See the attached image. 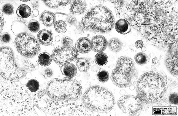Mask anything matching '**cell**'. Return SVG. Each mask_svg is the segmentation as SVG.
<instances>
[{"mask_svg":"<svg viewBox=\"0 0 178 116\" xmlns=\"http://www.w3.org/2000/svg\"><path fill=\"white\" fill-rule=\"evenodd\" d=\"M82 100L88 109L101 113L110 111L115 103L112 93L106 88L98 85L89 87L84 93Z\"/></svg>","mask_w":178,"mask_h":116,"instance_id":"5","label":"cell"},{"mask_svg":"<svg viewBox=\"0 0 178 116\" xmlns=\"http://www.w3.org/2000/svg\"><path fill=\"white\" fill-rule=\"evenodd\" d=\"M91 42L92 49L96 52L104 51L108 45V42L106 39L101 35H97L93 36Z\"/></svg>","mask_w":178,"mask_h":116,"instance_id":"13","label":"cell"},{"mask_svg":"<svg viewBox=\"0 0 178 116\" xmlns=\"http://www.w3.org/2000/svg\"><path fill=\"white\" fill-rule=\"evenodd\" d=\"M80 83L71 78L54 79L47 84L46 93L48 97L56 101L75 100L81 96Z\"/></svg>","mask_w":178,"mask_h":116,"instance_id":"6","label":"cell"},{"mask_svg":"<svg viewBox=\"0 0 178 116\" xmlns=\"http://www.w3.org/2000/svg\"><path fill=\"white\" fill-rule=\"evenodd\" d=\"M55 14L52 12L47 10L43 12L39 17L40 22L47 26H50L55 23Z\"/></svg>","mask_w":178,"mask_h":116,"instance_id":"18","label":"cell"},{"mask_svg":"<svg viewBox=\"0 0 178 116\" xmlns=\"http://www.w3.org/2000/svg\"><path fill=\"white\" fill-rule=\"evenodd\" d=\"M114 24V18L111 11L101 5L90 9L81 21L82 26L85 30L102 33L111 31Z\"/></svg>","mask_w":178,"mask_h":116,"instance_id":"4","label":"cell"},{"mask_svg":"<svg viewBox=\"0 0 178 116\" xmlns=\"http://www.w3.org/2000/svg\"><path fill=\"white\" fill-rule=\"evenodd\" d=\"M15 44L18 52L22 55L28 58L34 57L40 50L36 39L26 33L18 34L15 39Z\"/></svg>","mask_w":178,"mask_h":116,"instance_id":"9","label":"cell"},{"mask_svg":"<svg viewBox=\"0 0 178 116\" xmlns=\"http://www.w3.org/2000/svg\"><path fill=\"white\" fill-rule=\"evenodd\" d=\"M142 102L137 97L127 95L120 97L117 105L124 113L131 116H138L140 114L142 107Z\"/></svg>","mask_w":178,"mask_h":116,"instance_id":"10","label":"cell"},{"mask_svg":"<svg viewBox=\"0 0 178 116\" xmlns=\"http://www.w3.org/2000/svg\"><path fill=\"white\" fill-rule=\"evenodd\" d=\"M31 10L30 7L25 4H22L19 6L16 10L17 15L20 17L26 18L31 15Z\"/></svg>","mask_w":178,"mask_h":116,"instance_id":"22","label":"cell"},{"mask_svg":"<svg viewBox=\"0 0 178 116\" xmlns=\"http://www.w3.org/2000/svg\"><path fill=\"white\" fill-rule=\"evenodd\" d=\"M136 75L133 60L129 57L123 56L117 60L115 67L112 72L111 79L115 85L124 88L131 85Z\"/></svg>","mask_w":178,"mask_h":116,"instance_id":"7","label":"cell"},{"mask_svg":"<svg viewBox=\"0 0 178 116\" xmlns=\"http://www.w3.org/2000/svg\"><path fill=\"white\" fill-rule=\"evenodd\" d=\"M125 11L134 28L153 45L164 47L174 44L178 34L177 12L171 1H137Z\"/></svg>","mask_w":178,"mask_h":116,"instance_id":"1","label":"cell"},{"mask_svg":"<svg viewBox=\"0 0 178 116\" xmlns=\"http://www.w3.org/2000/svg\"><path fill=\"white\" fill-rule=\"evenodd\" d=\"M2 10L4 13L8 15H11L13 12V7L9 4H4L2 7Z\"/></svg>","mask_w":178,"mask_h":116,"instance_id":"31","label":"cell"},{"mask_svg":"<svg viewBox=\"0 0 178 116\" xmlns=\"http://www.w3.org/2000/svg\"><path fill=\"white\" fill-rule=\"evenodd\" d=\"M76 64L78 70L82 72H86L88 71L90 66L89 60L84 57L78 58L76 61Z\"/></svg>","mask_w":178,"mask_h":116,"instance_id":"20","label":"cell"},{"mask_svg":"<svg viewBox=\"0 0 178 116\" xmlns=\"http://www.w3.org/2000/svg\"><path fill=\"white\" fill-rule=\"evenodd\" d=\"M170 102L173 104H178V94L176 93H174L170 95L169 97Z\"/></svg>","mask_w":178,"mask_h":116,"instance_id":"33","label":"cell"},{"mask_svg":"<svg viewBox=\"0 0 178 116\" xmlns=\"http://www.w3.org/2000/svg\"><path fill=\"white\" fill-rule=\"evenodd\" d=\"M37 37L39 42L42 45H49L53 42V35L50 31L45 29L40 30L38 33Z\"/></svg>","mask_w":178,"mask_h":116,"instance_id":"16","label":"cell"},{"mask_svg":"<svg viewBox=\"0 0 178 116\" xmlns=\"http://www.w3.org/2000/svg\"><path fill=\"white\" fill-rule=\"evenodd\" d=\"M52 58L50 54L45 52L42 53L39 55L38 60L40 65L46 66L49 65L51 63Z\"/></svg>","mask_w":178,"mask_h":116,"instance_id":"23","label":"cell"},{"mask_svg":"<svg viewBox=\"0 0 178 116\" xmlns=\"http://www.w3.org/2000/svg\"><path fill=\"white\" fill-rule=\"evenodd\" d=\"M61 70L63 75L70 78L74 77L77 71L76 66L70 62L63 64L61 67Z\"/></svg>","mask_w":178,"mask_h":116,"instance_id":"19","label":"cell"},{"mask_svg":"<svg viewBox=\"0 0 178 116\" xmlns=\"http://www.w3.org/2000/svg\"><path fill=\"white\" fill-rule=\"evenodd\" d=\"M109 48L112 51L117 53L121 49L123 43L118 38L113 37L109 39L108 42Z\"/></svg>","mask_w":178,"mask_h":116,"instance_id":"21","label":"cell"},{"mask_svg":"<svg viewBox=\"0 0 178 116\" xmlns=\"http://www.w3.org/2000/svg\"><path fill=\"white\" fill-rule=\"evenodd\" d=\"M40 24L36 20L33 19L29 23L28 27L32 32L36 33L38 32L40 29Z\"/></svg>","mask_w":178,"mask_h":116,"instance_id":"30","label":"cell"},{"mask_svg":"<svg viewBox=\"0 0 178 116\" xmlns=\"http://www.w3.org/2000/svg\"><path fill=\"white\" fill-rule=\"evenodd\" d=\"M66 20L69 24L73 25H76L77 23L76 18L71 15L68 16L66 18Z\"/></svg>","mask_w":178,"mask_h":116,"instance_id":"35","label":"cell"},{"mask_svg":"<svg viewBox=\"0 0 178 116\" xmlns=\"http://www.w3.org/2000/svg\"><path fill=\"white\" fill-rule=\"evenodd\" d=\"M44 74L47 77H50L53 76V72L51 69L47 68L45 70Z\"/></svg>","mask_w":178,"mask_h":116,"instance_id":"36","label":"cell"},{"mask_svg":"<svg viewBox=\"0 0 178 116\" xmlns=\"http://www.w3.org/2000/svg\"><path fill=\"white\" fill-rule=\"evenodd\" d=\"M0 39L3 43H7L9 42L10 40L9 34L8 33H3L1 34Z\"/></svg>","mask_w":178,"mask_h":116,"instance_id":"32","label":"cell"},{"mask_svg":"<svg viewBox=\"0 0 178 116\" xmlns=\"http://www.w3.org/2000/svg\"><path fill=\"white\" fill-rule=\"evenodd\" d=\"M0 74L4 78L13 81L20 80L26 74L24 69L16 64L13 51L9 47L0 48Z\"/></svg>","mask_w":178,"mask_h":116,"instance_id":"8","label":"cell"},{"mask_svg":"<svg viewBox=\"0 0 178 116\" xmlns=\"http://www.w3.org/2000/svg\"><path fill=\"white\" fill-rule=\"evenodd\" d=\"M54 61L59 65L73 62L78 58L77 50L72 46L58 47L55 48L52 54Z\"/></svg>","mask_w":178,"mask_h":116,"instance_id":"11","label":"cell"},{"mask_svg":"<svg viewBox=\"0 0 178 116\" xmlns=\"http://www.w3.org/2000/svg\"><path fill=\"white\" fill-rule=\"evenodd\" d=\"M76 49L81 53H85L89 52L92 49L91 41L86 37L79 38L75 44Z\"/></svg>","mask_w":178,"mask_h":116,"instance_id":"14","label":"cell"},{"mask_svg":"<svg viewBox=\"0 0 178 116\" xmlns=\"http://www.w3.org/2000/svg\"><path fill=\"white\" fill-rule=\"evenodd\" d=\"M167 89L165 77L154 71L142 74L136 86L137 96L142 103L147 104L157 103L163 100L166 95Z\"/></svg>","mask_w":178,"mask_h":116,"instance_id":"3","label":"cell"},{"mask_svg":"<svg viewBox=\"0 0 178 116\" xmlns=\"http://www.w3.org/2000/svg\"><path fill=\"white\" fill-rule=\"evenodd\" d=\"M165 63L170 73L174 77L178 76L177 47L169 48L166 57Z\"/></svg>","mask_w":178,"mask_h":116,"instance_id":"12","label":"cell"},{"mask_svg":"<svg viewBox=\"0 0 178 116\" xmlns=\"http://www.w3.org/2000/svg\"><path fill=\"white\" fill-rule=\"evenodd\" d=\"M21 1H29L30 0H20Z\"/></svg>","mask_w":178,"mask_h":116,"instance_id":"38","label":"cell"},{"mask_svg":"<svg viewBox=\"0 0 178 116\" xmlns=\"http://www.w3.org/2000/svg\"><path fill=\"white\" fill-rule=\"evenodd\" d=\"M108 58L107 55L102 52H99L95 56V61L99 66L105 65L108 61Z\"/></svg>","mask_w":178,"mask_h":116,"instance_id":"25","label":"cell"},{"mask_svg":"<svg viewBox=\"0 0 178 116\" xmlns=\"http://www.w3.org/2000/svg\"><path fill=\"white\" fill-rule=\"evenodd\" d=\"M87 8L85 1L74 0L71 3L70 11L72 14H82L86 12Z\"/></svg>","mask_w":178,"mask_h":116,"instance_id":"15","label":"cell"},{"mask_svg":"<svg viewBox=\"0 0 178 116\" xmlns=\"http://www.w3.org/2000/svg\"><path fill=\"white\" fill-rule=\"evenodd\" d=\"M115 28L119 33L126 34L130 33L131 30L130 23L126 20L121 19L118 20L115 24Z\"/></svg>","mask_w":178,"mask_h":116,"instance_id":"17","label":"cell"},{"mask_svg":"<svg viewBox=\"0 0 178 116\" xmlns=\"http://www.w3.org/2000/svg\"><path fill=\"white\" fill-rule=\"evenodd\" d=\"M71 0H44L45 4L48 7L56 8L59 6H64L69 4Z\"/></svg>","mask_w":178,"mask_h":116,"instance_id":"24","label":"cell"},{"mask_svg":"<svg viewBox=\"0 0 178 116\" xmlns=\"http://www.w3.org/2000/svg\"><path fill=\"white\" fill-rule=\"evenodd\" d=\"M134 60L138 64L143 65L147 63V56L145 53L139 52L135 55Z\"/></svg>","mask_w":178,"mask_h":116,"instance_id":"27","label":"cell"},{"mask_svg":"<svg viewBox=\"0 0 178 116\" xmlns=\"http://www.w3.org/2000/svg\"><path fill=\"white\" fill-rule=\"evenodd\" d=\"M54 28L58 32L61 33H64L67 29L66 24L62 20L56 22L54 24Z\"/></svg>","mask_w":178,"mask_h":116,"instance_id":"28","label":"cell"},{"mask_svg":"<svg viewBox=\"0 0 178 116\" xmlns=\"http://www.w3.org/2000/svg\"><path fill=\"white\" fill-rule=\"evenodd\" d=\"M0 116L37 115L34 107L40 98L18 81L0 78Z\"/></svg>","mask_w":178,"mask_h":116,"instance_id":"2","label":"cell"},{"mask_svg":"<svg viewBox=\"0 0 178 116\" xmlns=\"http://www.w3.org/2000/svg\"><path fill=\"white\" fill-rule=\"evenodd\" d=\"M143 42L141 40H137L135 43V46L137 48H142L143 47Z\"/></svg>","mask_w":178,"mask_h":116,"instance_id":"37","label":"cell"},{"mask_svg":"<svg viewBox=\"0 0 178 116\" xmlns=\"http://www.w3.org/2000/svg\"><path fill=\"white\" fill-rule=\"evenodd\" d=\"M98 80L101 82H105L107 81L109 79V73L104 70L100 71L97 75Z\"/></svg>","mask_w":178,"mask_h":116,"instance_id":"29","label":"cell"},{"mask_svg":"<svg viewBox=\"0 0 178 116\" xmlns=\"http://www.w3.org/2000/svg\"><path fill=\"white\" fill-rule=\"evenodd\" d=\"M62 43L63 46H71L73 43V40L69 37H66L62 39Z\"/></svg>","mask_w":178,"mask_h":116,"instance_id":"34","label":"cell"},{"mask_svg":"<svg viewBox=\"0 0 178 116\" xmlns=\"http://www.w3.org/2000/svg\"><path fill=\"white\" fill-rule=\"evenodd\" d=\"M26 86L31 92H36L39 89V85L36 80L31 79L27 83Z\"/></svg>","mask_w":178,"mask_h":116,"instance_id":"26","label":"cell"}]
</instances>
